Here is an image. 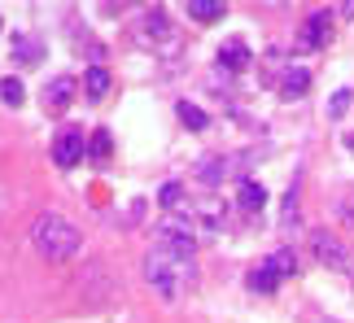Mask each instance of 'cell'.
Segmentation results:
<instances>
[{
	"instance_id": "6da1fadb",
	"label": "cell",
	"mask_w": 354,
	"mask_h": 323,
	"mask_svg": "<svg viewBox=\"0 0 354 323\" xmlns=\"http://www.w3.org/2000/svg\"><path fill=\"white\" fill-rule=\"evenodd\" d=\"M31 245L39 258H48V262H71L79 245H84V236H79V227L66 219V214L57 210H44V214H35V223H31Z\"/></svg>"
},
{
	"instance_id": "7a4b0ae2",
	"label": "cell",
	"mask_w": 354,
	"mask_h": 323,
	"mask_svg": "<svg viewBox=\"0 0 354 323\" xmlns=\"http://www.w3.org/2000/svg\"><path fill=\"white\" fill-rule=\"evenodd\" d=\"M145 275H149V284H153V293L158 297H167V302H175V297H184L188 288H193V258H184V253H171V249H162V245H153L145 253Z\"/></svg>"
},
{
	"instance_id": "3957f363",
	"label": "cell",
	"mask_w": 354,
	"mask_h": 323,
	"mask_svg": "<svg viewBox=\"0 0 354 323\" xmlns=\"http://www.w3.org/2000/svg\"><path fill=\"white\" fill-rule=\"evenodd\" d=\"M88 153V131L84 127H62L57 136H53V162H57L62 170H75L79 162Z\"/></svg>"
},
{
	"instance_id": "277c9868",
	"label": "cell",
	"mask_w": 354,
	"mask_h": 323,
	"mask_svg": "<svg viewBox=\"0 0 354 323\" xmlns=\"http://www.w3.org/2000/svg\"><path fill=\"white\" fill-rule=\"evenodd\" d=\"M175 39V26L167 18V9H145V18L136 22V44H145V48H162V44H171Z\"/></svg>"
},
{
	"instance_id": "5b68a950",
	"label": "cell",
	"mask_w": 354,
	"mask_h": 323,
	"mask_svg": "<svg viewBox=\"0 0 354 323\" xmlns=\"http://www.w3.org/2000/svg\"><path fill=\"white\" fill-rule=\"evenodd\" d=\"M310 249H315V258H319L324 266H333V271L354 275V258L346 253V245H342L337 236H328V232H310Z\"/></svg>"
},
{
	"instance_id": "8992f818",
	"label": "cell",
	"mask_w": 354,
	"mask_h": 323,
	"mask_svg": "<svg viewBox=\"0 0 354 323\" xmlns=\"http://www.w3.org/2000/svg\"><path fill=\"white\" fill-rule=\"evenodd\" d=\"M328 39H333V13H328V9H319V13H310V18L302 22L297 48H324Z\"/></svg>"
},
{
	"instance_id": "52a82bcc",
	"label": "cell",
	"mask_w": 354,
	"mask_h": 323,
	"mask_svg": "<svg viewBox=\"0 0 354 323\" xmlns=\"http://www.w3.org/2000/svg\"><path fill=\"white\" fill-rule=\"evenodd\" d=\"M75 92H79V84L71 75H57L53 84H44V110L48 114H66L71 110V101H75Z\"/></svg>"
},
{
	"instance_id": "ba28073f",
	"label": "cell",
	"mask_w": 354,
	"mask_h": 323,
	"mask_svg": "<svg viewBox=\"0 0 354 323\" xmlns=\"http://www.w3.org/2000/svg\"><path fill=\"white\" fill-rule=\"evenodd\" d=\"M223 219H227V206H223V201H201V206L188 214V223H193L201 236H214L223 227Z\"/></svg>"
},
{
	"instance_id": "9c48e42d",
	"label": "cell",
	"mask_w": 354,
	"mask_h": 323,
	"mask_svg": "<svg viewBox=\"0 0 354 323\" xmlns=\"http://www.w3.org/2000/svg\"><path fill=\"white\" fill-rule=\"evenodd\" d=\"M280 97H302V92L310 88V70H306V66H284V75H280Z\"/></svg>"
},
{
	"instance_id": "30bf717a",
	"label": "cell",
	"mask_w": 354,
	"mask_h": 323,
	"mask_svg": "<svg viewBox=\"0 0 354 323\" xmlns=\"http://www.w3.org/2000/svg\"><path fill=\"white\" fill-rule=\"evenodd\" d=\"M9 57L18 61V66H35L39 57H44V44H39L35 35H13V44H9Z\"/></svg>"
},
{
	"instance_id": "8fae6325",
	"label": "cell",
	"mask_w": 354,
	"mask_h": 323,
	"mask_svg": "<svg viewBox=\"0 0 354 323\" xmlns=\"http://www.w3.org/2000/svg\"><path fill=\"white\" fill-rule=\"evenodd\" d=\"M250 61H254V52H250L245 39H227V44L219 48V66H223V70H245Z\"/></svg>"
},
{
	"instance_id": "7c38bea8",
	"label": "cell",
	"mask_w": 354,
	"mask_h": 323,
	"mask_svg": "<svg viewBox=\"0 0 354 323\" xmlns=\"http://www.w3.org/2000/svg\"><path fill=\"white\" fill-rule=\"evenodd\" d=\"M227 157H201V166H197V184H206V188H219L227 179Z\"/></svg>"
},
{
	"instance_id": "4fadbf2b",
	"label": "cell",
	"mask_w": 354,
	"mask_h": 323,
	"mask_svg": "<svg viewBox=\"0 0 354 323\" xmlns=\"http://www.w3.org/2000/svg\"><path fill=\"white\" fill-rule=\"evenodd\" d=\"M236 206H241L245 214H258V210L267 206V188L258 184V179H245V184H241V193H236Z\"/></svg>"
},
{
	"instance_id": "5bb4252c",
	"label": "cell",
	"mask_w": 354,
	"mask_h": 323,
	"mask_svg": "<svg viewBox=\"0 0 354 323\" xmlns=\"http://www.w3.org/2000/svg\"><path fill=\"white\" fill-rule=\"evenodd\" d=\"M84 92H88V101H105L110 97V70H105V66H88Z\"/></svg>"
},
{
	"instance_id": "9a60e30c",
	"label": "cell",
	"mask_w": 354,
	"mask_h": 323,
	"mask_svg": "<svg viewBox=\"0 0 354 323\" xmlns=\"http://www.w3.org/2000/svg\"><path fill=\"white\" fill-rule=\"evenodd\" d=\"M245 284H250L254 293H276L280 288V275L271 271V262H263V266H254V271L245 275Z\"/></svg>"
},
{
	"instance_id": "2e32d148",
	"label": "cell",
	"mask_w": 354,
	"mask_h": 323,
	"mask_svg": "<svg viewBox=\"0 0 354 323\" xmlns=\"http://www.w3.org/2000/svg\"><path fill=\"white\" fill-rule=\"evenodd\" d=\"M175 114H180V123L193 127V131H206V127H210L206 110H201V105H193V101H180V105H175Z\"/></svg>"
},
{
	"instance_id": "e0dca14e",
	"label": "cell",
	"mask_w": 354,
	"mask_h": 323,
	"mask_svg": "<svg viewBox=\"0 0 354 323\" xmlns=\"http://www.w3.org/2000/svg\"><path fill=\"white\" fill-rule=\"evenodd\" d=\"M188 18L193 22H223V5H214V0H188Z\"/></svg>"
},
{
	"instance_id": "ac0fdd59",
	"label": "cell",
	"mask_w": 354,
	"mask_h": 323,
	"mask_svg": "<svg viewBox=\"0 0 354 323\" xmlns=\"http://www.w3.org/2000/svg\"><path fill=\"white\" fill-rule=\"evenodd\" d=\"M271 271H276L280 280H289V275H297V253L289 249V245H284V249H276V253H271Z\"/></svg>"
},
{
	"instance_id": "d6986e66",
	"label": "cell",
	"mask_w": 354,
	"mask_h": 323,
	"mask_svg": "<svg viewBox=\"0 0 354 323\" xmlns=\"http://www.w3.org/2000/svg\"><path fill=\"white\" fill-rule=\"evenodd\" d=\"M0 101H5L9 110H18V105L26 101V92H22V84H18L13 75H9V79H0Z\"/></svg>"
},
{
	"instance_id": "ffe728a7",
	"label": "cell",
	"mask_w": 354,
	"mask_h": 323,
	"mask_svg": "<svg viewBox=\"0 0 354 323\" xmlns=\"http://www.w3.org/2000/svg\"><path fill=\"white\" fill-rule=\"evenodd\" d=\"M158 206H162V210H180V206H184V188L175 184V179H171V184H162V193H158Z\"/></svg>"
},
{
	"instance_id": "44dd1931",
	"label": "cell",
	"mask_w": 354,
	"mask_h": 323,
	"mask_svg": "<svg viewBox=\"0 0 354 323\" xmlns=\"http://www.w3.org/2000/svg\"><path fill=\"white\" fill-rule=\"evenodd\" d=\"M88 149H92V157H97L101 166H105V162H110V131L97 127V131H92V144H88Z\"/></svg>"
},
{
	"instance_id": "7402d4cb",
	"label": "cell",
	"mask_w": 354,
	"mask_h": 323,
	"mask_svg": "<svg viewBox=\"0 0 354 323\" xmlns=\"http://www.w3.org/2000/svg\"><path fill=\"white\" fill-rule=\"evenodd\" d=\"M350 101H354V92H333V101H328V118H342L346 110H350Z\"/></svg>"
},
{
	"instance_id": "603a6c76",
	"label": "cell",
	"mask_w": 354,
	"mask_h": 323,
	"mask_svg": "<svg viewBox=\"0 0 354 323\" xmlns=\"http://www.w3.org/2000/svg\"><path fill=\"white\" fill-rule=\"evenodd\" d=\"M337 214H342L346 223H354V188L346 193V201H342V206H337Z\"/></svg>"
},
{
	"instance_id": "cb8c5ba5",
	"label": "cell",
	"mask_w": 354,
	"mask_h": 323,
	"mask_svg": "<svg viewBox=\"0 0 354 323\" xmlns=\"http://www.w3.org/2000/svg\"><path fill=\"white\" fill-rule=\"evenodd\" d=\"M337 13H342V18H354V0H346V5L337 9Z\"/></svg>"
},
{
	"instance_id": "d4e9b609",
	"label": "cell",
	"mask_w": 354,
	"mask_h": 323,
	"mask_svg": "<svg viewBox=\"0 0 354 323\" xmlns=\"http://www.w3.org/2000/svg\"><path fill=\"white\" fill-rule=\"evenodd\" d=\"M346 149H350V153H354V131H350V136H346Z\"/></svg>"
}]
</instances>
